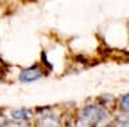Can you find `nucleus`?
I'll list each match as a JSON object with an SVG mask.
<instances>
[{
	"mask_svg": "<svg viewBox=\"0 0 129 127\" xmlns=\"http://www.w3.org/2000/svg\"><path fill=\"white\" fill-rule=\"evenodd\" d=\"M128 99H129V96L128 95H124L122 96V99H121V106H122V110L124 111H128Z\"/></svg>",
	"mask_w": 129,
	"mask_h": 127,
	"instance_id": "5",
	"label": "nucleus"
},
{
	"mask_svg": "<svg viewBox=\"0 0 129 127\" xmlns=\"http://www.w3.org/2000/svg\"><path fill=\"white\" fill-rule=\"evenodd\" d=\"M38 124L39 127H58V118L52 112H47L39 116Z\"/></svg>",
	"mask_w": 129,
	"mask_h": 127,
	"instance_id": "3",
	"label": "nucleus"
},
{
	"mask_svg": "<svg viewBox=\"0 0 129 127\" xmlns=\"http://www.w3.org/2000/svg\"><path fill=\"white\" fill-rule=\"evenodd\" d=\"M44 76V71L39 66H31L28 68L23 70L19 75V80L22 83H32L39 80L40 78Z\"/></svg>",
	"mask_w": 129,
	"mask_h": 127,
	"instance_id": "2",
	"label": "nucleus"
},
{
	"mask_svg": "<svg viewBox=\"0 0 129 127\" xmlns=\"http://www.w3.org/2000/svg\"><path fill=\"white\" fill-rule=\"evenodd\" d=\"M3 126V120H2V118H0V127Z\"/></svg>",
	"mask_w": 129,
	"mask_h": 127,
	"instance_id": "6",
	"label": "nucleus"
},
{
	"mask_svg": "<svg viewBox=\"0 0 129 127\" xmlns=\"http://www.w3.org/2000/svg\"><path fill=\"white\" fill-rule=\"evenodd\" d=\"M31 115V111L27 108H20V110H15L12 111V118L14 120H27Z\"/></svg>",
	"mask_w": 129,
	"mask_h": 127,
	"instance_id": "4",
	"label": "nucleus"
},
{
	"mask_svg": "<svg viewBox=\"0 0 129 127\" xmlns=\"http://www.w3.org/2000/svg\"><path fill=\"white\" fill-rule=\"evenodd\" d=\"M108 118V114L102 107L87 106L81 112V122L86 126H97Z\"/></svg>",
	"mask_w": 129,
	"mask_h": 127,
	"instance_id": "1",
	"label": "nucleus"
}]
</instances>
